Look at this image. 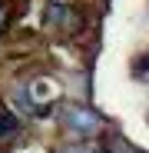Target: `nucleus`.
<instances>
[{
  "mask_svg": "<svg viewBox=\"0 0 149 153\" xmlns=\"http://www.w3.org/2000/svg\"><path fill=\"white\" fill-rule=\"evenodd\" d=\"M13 130H17V120L10 113H0V137H10Z\"/></svg>",
  "mask_w": 149,
  "mask_h": 153,
  "instance_id": "2",
  "label": "nucleus"
},
{
  "mask_svg": "<svg viewBox=\"0 0 149 153\" xmlns=\"http://www.w3.org/2000/svg\"><path fill=\"white\" fill-rule=\"evenodd\" d=\"M106 153H109V150H106Z\"/></svg>",
  "mask_w": 149,
  "mask_h": 153,
  "instance_id": "4",
  "label": "nucleus"
},
{
  "mask_svg": "<svg viewBox=\"0 0 149 153\" xmlns=\"http://www.w3.org/2000/svg\"><path fill=\"white\" fill-rule=\"evenodd\" d=\"M60 153H93V150H86V146H66V150H60Z\"/></svg>",
  "mask_w": 149,
  "mask_h": 153,
  "instance_id": "3",
  "label": "nucleus"
},
{
  "mask_svg": "<svg viewBox=\"0 0 149 153\" xmlns=\"http://www.w3.org/2000/svg\"><path fill=\"white\" fill-rule=\"evenodd\" d=\"M63 117H66V126H70V130H80V133H93L96 126H99V117H96L93 110H83V107H70Z\"/></svg>",
  "mask_w": 149,
  "mask_h": 153,
  "instance_id": "1",
  "label": "nucleus"
}]
</instances>
